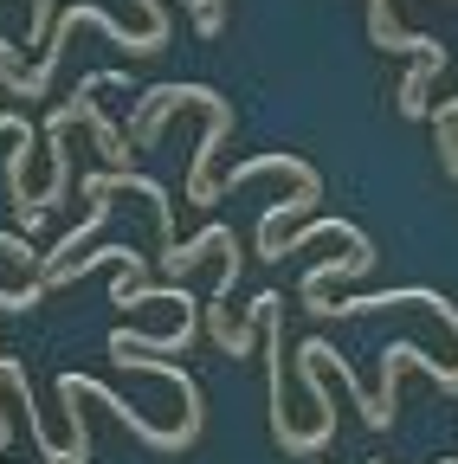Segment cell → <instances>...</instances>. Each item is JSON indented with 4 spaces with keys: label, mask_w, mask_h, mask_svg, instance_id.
<instances>
[{
    "label": "cell",
    "mask_w": 458,
    "mask_h": 464,
    "mask_svg": "<svg viewBox=\"0 0 458 464\" xmlns=\"http://www.w3.org/2000/svg\"><path fill=\"white\" fill-rule=\"evenodd\" d=\"M59 393H84V400L110 406V413H117V420H123V426H130V432H136L142 445H155V451H181V445H194V439H200V413H188V420H181L175 432H161V426H149V420L136 413L130 400H117V393H103V387H97L91 374H59Z\"/></svg>",
    "instance_id": "cell-3"
},
{
    "label": "cell",
    "mask_w": 458,
    "mask_h": 464,
    "mask_svg": "<svg viewBox=\"0 0 458 464\" xmlns=\"http://www.w3.org/2000/svg\"><path fill=\"white\" fill-rule=\"evenodd\" d=\"M26 168H33V142L14 149V161H7V200H14V219H20L26 232H39V226H45V207L26 194Z\"/></svg>",
    "instance_id": "cell-4"
},
{
    "label": "cell",
    "mask_w": 458,
    "mask_h": 464,
    "mask_svg": "<svg viewBox=\"0 0 458 464\" xmlns=\"http://www.w3.org/2000/svg\"><path fill=\"white\" fill-rule=\"evenodd\" d=\"M0 258H14V265H45V252H33L26 232H0Z\"/></svg>",
    "instance_id": "cell-5"
},
{
    "label": "cell",
    "mask_w": 458,
    "mask_h": 464,
    "mask_svg": "<svg viewBox=\"0 0 458 464\" xmlns=\"http://www.w3.org/2000/svg\"><path fill=\"white\" fill-rule=\"evenodd\" d=\"M368 33H375L381 52H414V72H407V84H400V116H426V84L445 78V45L426 39V33H407L394 20L387 0H368Z\"/></svg>",
    "instance_id": "cell-2"
},
{
    "label": "cell",
    "mask_w": 458,
    "mask_h": 464,
    "mask_svg": "<svg viewBox=\"0 0 458 464\" xmlns=\"http://www.w3.org/2000/svg\"><path fill=\"white\" fill-rule=\"evenodd\" d=\"M181 103H200L207 110V136H200V149L188 155V207H213L219 200V181H213V149L226 142V130H233V110H226V97L219 91H207V84H155V91H142L136 97V116H130V142L136 149H155L161 142V123H168V110H181Z\"/></svg>",
    "instance_id": "cell-1"
}]
</instances>
